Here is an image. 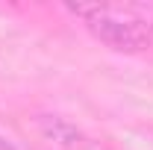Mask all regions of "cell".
<instances>
[{
    "mask_svg": "<svg viewBox=\"0 0 153 150\" xmlns=\"http://www.w3.org/2000/svg\"><path fill=\"white\" fill-rule=\"evenodd\" d=\"M68 9L85 18L91 36H97L115 50H141L150 44V24L133 12H121L112 6H68Z\"/></svg>",
    "mask_w": 153,
    "mask_h": 150,
    "instance_id": "obj_1",
    "label": "cell"
},
{
    "mask_svg": "<svg viewBox=\"0 0 153 150\" xmlns=\"http://www.w3.org/2000/svg\"><path fill=\"white\" fill-rule=\"evenodd\" d=\"M0 150H15V147H12L9 141H3V138H0Z\"/></svg>",
    "mask_w": 153,
    "mask_h": 150,
    "instance_id": "obj_3",
    "label": "cell"
},
{
    "mask_svg": "<svg viewBox=\"0 0 153 150\" xmlns=\"http://www.w3.org/2000/svg\"><path fill=\"white\" fill-rule=\"evenodd\" d=\"M38 124H41L44 135H47V138H53V141H59L62 147H76V144L82 141L79 130H76L74 124L62 121V118H53V115H41V118H38Z\"/></svg>",
    "mask_w": 153,
    "mask_h": 150,
    "instance_id": "obj_2",
    "label": "cell"
}]
</instances>
